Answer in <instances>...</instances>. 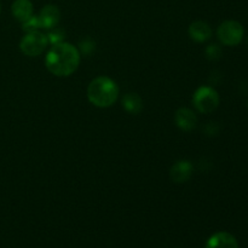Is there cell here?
I'll return each mask as SVG.
<instances>
[{"mask_svg": "<svg viewBox=\"0 0 248 248\" xmlns=\"http://www.w3.org/2000/svg\"><path fill=\"white\" fill-rule=\"evenodd\" d=\"M80 64V53L69 43H58L52 45L45 58V65L51 74L64 78L72 75Z\"/></svg>", "mask_w": 248, "mask_h": 248, "instance_id": "cell-1", "label": "cell"}, {"mask_svg": "<svg viewBox=\"0 0 248 248\" xmlns=\"http://www.w3.org/2000/svg\"><path fill=\"white\" fill-rule=\"evenodd\" d=\"M119 97V87L114 80L107 77H98L87 86V98L98 108H109Z\"/></svg>", "mask_w": 248, "mask_h": 248, "instance_id": "cell-2", "label": "cell"}, {"mask_svg": "<svg viewBox=\"0 0 248 248\" xmlns=\"http://www.w3.org/2000/svg\"><path fill=\"white\" fill-rule=\"evenodd\" d=\"M193 104L199 113L210 114L219 106V94L212 87H199L193 96Z\"/></svg>", "mask_w": 248, "mask_h": 248, "instance_id": "cell-3", "label": "cell"}, {"mask_svg": "<svg viewBox=\"0 0 248 248\" xmlns=\"http://www.w3.org/2000/svg\"><path fill=\"white\" fill-rule=\"evenodd\" d=\"M244 27L236 21H225L218 27L217 36L225 46H236L244 39Z\"/></svg>", "mask_w": 248, "mask_h": 248, "instance_id": "cell-4", "label": "cell"}, {"mask_svg": "<svg viewBox=\"0 0 248 248\" xmlns=\"http://www.w3.org/2000/svg\"><path fill=\"white\" fill-rule=\"evenodd\" d=\"M47 43V36L44 35L40 31H33V33H27L22 38L21 43H19V48L26 56L36 57L45 51Z\"/></svg>", "mask_w": 248, "mask_h": 248, "instance_id": "cell-5", "label": "cell"}, {"mask_svg": "<svg viewBox=\"0 0 248 248\" xmlns=\"http://www.w3.org/2000/svg\"><path fill=\"white\" fill-rule=\"evenodd\" d=\"M206 248H239L237 240L232 234L219 232L213 234L206 242Z\"/></svg>", "mask_w": 248, "mask_h": 248, "instance_id": "cell-6", "label": "cell"}, {"mask_svg": "<svg viewBox=\"0 0 248 248\" xmlns=\"http://www.w3.org/2000/svg\"><path fill=\"white\" fill-rule=\"evenodd\" d=\"M38 18L40 21L41 28L51 29L57 26V23L60 22L61 12L58 7L55 6V5H46V6L41 9Z\"/></svg>", "mask_w": 248, "mask_h": 248, "instance_id": "cell-7", "label": "cell"}, {"mask_svg": "<svg viewBox=\"0 0 248 248\" xmlns=\"http://www.w3.org/2000/svg\"><path fill=\"white\" fill-rule=\"evenodd\" d=\"M176 125L183 131H191L196 127L198 124V116L193 110L188 108H181L176 111L174 115Z\"/></svg>", "mask_w": 248, "mask_h": 248, "instance_id": "cell-8", "label": "cell"}, {"mask_svg": "<svg viewBox=\"0 0 248 248\" xmlns=\"http://www.w3.org/2000/svg\"><path fill=\"white\" fill-rule=\"evenodd\" d=\"M193 173V165L186 160L177 161L173 166L171 167L170 176L174 183H186Z\"/></svg>", "mask_w": 248, "mask_h": 248, "instance_id": "cell-9", "label": "cell"}, {"mask_svg": "<svg viewBox=\"0 0 248 248\" xmlns=\"http://www.w3.org/2000/svg\"><path fill=\"white\" fill-rule=\"evenodd\" d=\"M189 36L198 43H203L212 36V29L206 22L195 21L189 26Z\"/></svg>", "mask_w": 248, "mask_h": 248, "instance_id": "cell-10", "label": "cell"}, {"mask_svg": "<svg viewBox=\"0 0 248 248\" xmlns=\"http://www.w3.org/2000/svg\"><path fill=\"white\" fill-rule=\"evenodd\" d=\"M11 11L15 18L23 23L33 16V4L31 0H15L11 6Z\"/></svg>", "mask_w": 248, "mask_h": 248, "instance_id": "cell-11", "label": "cell"}, {"mask_svg": "<svg viewBox=\"0 0 248 248\" xmlns=\"http://www.w3.org/2000/svg\"><path fill=\"white\" fill-rule=\"evenodd\" d=\"M123 106L126 111L131 114H138L143 108L142 98L137 93H127L123 98Z\"/></svg>", "mask_w": 248, "mask_h": 248, "instance_id": "cell-12", "label": "cell"}, {"mask_svg": "<svg viewBox=\"0 0 248 248\" xmlns=\"http://www.w3.org/2000/svg\"><path fill=\"white\" fill-rule=\"evenodd\" d=\"M41 28L40 21H39L38 16H31V18H28L27 21H24L22 23V29H23L26 33H33V31H39V29Z\"/></svg>", "mask_w": 248, "mask_h": 248, "instance_id": "cell-13", "label": "cell"}, {"mask_svg": "<svg viewBox=\"0 0 248 248\" xmlns=\"http://www.w3.org/2000/svg\"><path fill=\"white\" fill-rule=\"evenodd\" d=\"M206 56H207L210 60H218V58L222 56V50H220L219 46L213 44V45H210L206 48Z\"/></svg>", "mask_w": 248, "mask_h": 248, "instance_id": "cell-14", "label": "cell"}, {"mask_svg": "<svg viewBox=\"0 0 248 248\" xmlns=\"http://www.w3.org/2000/svg\"><path fill=\"white\" fill-rule=\"evenodd\" d=\"M0 11H1V5H0Z\"/></svg>", "mask_w": 248, "mask_h": 248, "instance_id": "cell-15", "label": "cell"}]
</instances>
